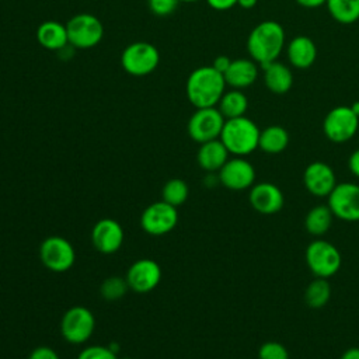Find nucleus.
Segmentation results:
<instances>
[{
  "instance_id": "37",
  "label": "nucleus",
  "mask_w": 359,
  "mask_h": 359,
  "mask_svg": "<svg viewBox=\"0 0 359 359\" xmlns=\"http://www.w3.org/2000/svg\"><path fill=\"white\" fill-rule=\"evenodd\" d=\"M296 3L304 8H318L325 6L327 0H296Z\"/></svg>"
},
{
  "instance_id": "29",
  "label": "nucleus",
  "mask_w": 359,
  "mask_h": 359,
  "mask_svg": "<svg viewBox=\"0 0 359 359\" xmlns=\"http://www.w3.org/2000/svg\"><path fill=\"white\" fill-rule=\"evenodd\" d=\"M129 289V285L126 282V278L119 276H109L102 280L100 286V294L104 300L115 302L122 299Z\"/></svg>"
},
{
  "instance_id": "13",
  "label": "nucleus",
  "mask_w": 359,
  "mask_h": 359,
  "mask_svg": "<svg viewBox=\"0 0 359 359\" xmlns=\"http://www.w3.org/2000/svg\"><path fill=\"white\" fill-rule=\"evenodd\" d=\"M217 172L219 182L231 191L250 189L255 184V168L244 157L229 158Z\"/></svg>"
},
{
  "instance_id": "3",
  "label": "nucleus",
  "mask_w": 359,
  "mask_h": 359,
  "mask_svg": "<svg viewBox=\"0 0 359 359\" xmlns=\"http://www.w3.org/2000/svg\"><path fill=\"white\" fill-rule=\"evenodd\" d=\"M259 133L261 129L258 125L244 115L226 119L219 139L230 154L245 157L258 149Z\"/></svg>"
},
{
  "instance_id": "15",
  "label": "nucleus",
  "mask_w": 359,
  "mask_h": 359,
  "mask_svg": "<svg viewBox=\"0 0 359 359\" xmlns=\"http://www.w3.org/2000/svg\"><path fill=\"white\" fill-rule=\"evenodd\" d=\"M125 233L115 219H100L91 230V243L94 248L101 254H114L123 244Z\"/></svg>"
},
{
  "instance_id": "27",
  "label": "nucleus",
  "mask_w": 359,
  "mask_h": 359,
  "mask_svg": "<svg viewBox=\"0 0 359 359\" xmlns=\"http://www.w3.org/2000/svg\"><path fill=\"white\" fill-rule=\"evenodd\" d=\"M331 299V286L325 278H314L304 290V303L310 309H321Z\"/></svg>"
},
{
  "instance_id": "38",
  "label": "nucleus",
  "mask_w": 359,
  "mask_h": 359,
  "mask_svg": "<svg viewBox=\"0 0 359 359\" xmlns=\"http://www.w3.org/2000/svg\"><path fill=\"white\" fill-rule=\"evenodd\" d=\"M339 359H359V348H349L346 349Z\"/></svg>"
},
{
  "instance_id": "9",
  "label": "nucleus",
  "mask_w": 359,
  "mask_h": 359,
  "mask_svg": "<svg viewBox=\"0 0 359 359\" xmlns=\"http://www.w3.org/2000/svg\"><path fill=\"white\" fill-rule=\"evenodd\" d=\"M224 121L226 119L220 114L217 107L196 108L187 125L188 135L194 142L199 144L219 139Z\"/></svg>"
},
{
  "instance_id": "33",
  "label": "nucleus",
  "mask_w": 359,
  "mask_h": 359,
  "mask_svg": "<svg viewBox=\"0 0 359 359\" xmlns=\"http://www.w3.org/2000/svg\"><path fill=\"white\" fill-rule=\"evenodd\" d=\"M28 359H60L57 352L50 346H36L31 351Z\"/></svg>"
},
{
  "instance_id": "12",
  "label": "nucleus",
  "mask_w": 359,
  "mask_h": 359,
  "mask_svg": "<svg viewBox=\"0 0 359 359\" xmlns=\"http://www.w3.org/2000/svg\"><path fill=\"white\" fill-rule=\"evenodd\" d=\"M327 205L332 215L344 222H359V185L339 182L328 195Z\"/></svg>"
},
{
  "instance_id": "36",
  "label": "nucleus",
  "mask_w": 359,
  "mask_h": 359,
  "mask_svg": "<svg viewBox=\"0 0 359 359\" xmlns=\"http://www.w3.org/2000/svg\"><path fill=\"white\" fill-rule=\"evenodd\" d=\"M348 167L351 170V172L359 178V149H356L355 151H352V154L348 158Z\"/></svg>"
},
{
  "instance_id": "2",
  "label": "nucleus",
  "mask_w": 359,
  "mask_h": 359,
  "mask_svg": "<svg viewBox=\"0 0 359 359\" xmlns=\"http://www.w3.org/2000/svg\"><path fill=\"white\" fill-rule=\"evenodd\" d=\"M224 76L212 65L191 72L185 83V94L195 108L216 107L226 91Z\"/></svg>"
},
{
  "instance_id": "18",
  "label": "nucleus",
  "mask_w": 359,
  "mask_h": 359,
  "mask_svg": "<svg viewBox=\"0 0 359 359\" xmlns=\"http://www.w3.org/2000/svg\"><path fill=\"white\" fill-rule=\"evenodd\" d=\"M286 57L290 67L306 70L311 67L317 59V46L307 35H296L285 46Z\"/></svg>"
},
{
  "instance_id": "11",
  "label": "nucleus",
  "mask_w": 359,
  "mask_h": 359,
  "mask_svg": "<svg viewBox=\"0 0 359 359\" xmlns=\"http://www.w3.org/2000/svg\"><path fill=\"white\" fill-rule=\"evenodd\" d=\"M178 223V210L175 206L158 201L144 208L140 216L142 229L151 236H163L175 229Z\"/></svg>"
},
{
  "instance_id": "22",
  "label": "nucleus",
  "mask_w": 359,
  "mask_h": 359,
  "mask_svg": "<svg viewBox=\"0 0 359 359\" xmlns=\"http://www.w3.org/2000/svg\"><path fill=\"white\" fill-rule=\"evenodd\" d=\"M38 43L48 50H60L69 43L66 25L55 20H48L39 24L36 29Z\"/></svg>"
},
{
  "instance_id": "42",
  "label": "nucleus",
  "mask_w": 359,
  "mask_h": 359,
  "mask_svg": "<svg viewBox=\"0 0 359 359\" xmlns=\"http://www.w3.org/2000/svg\"><path fill=\"white\" fill-rule=\"evenodd\" d=\"M121 359H132V358H121Z\"/></svg>"
},
{
  "instance_id": "40",
  "label": "nucleus",
  "mask_w": 359,
  "mask_h": 359,
  "mask_svg": "<svg viewBox=\"0 0 359 359\" xmlns=\"http://www.w3.org/2000/svg\"><path fill=\"white\" fill-rule=\"evenodd\" d=\"M349 107H351V109L355 112V115H356V116H359V101L352 102Z\"/></svg>"
},
{
  "instance_id": "10",
  "label": "nucleus",
  "mask_w": 359,
  "mask_h": 359,
  "mask_svg": "<svg viewBox=\"0 0 359 359\" xmlns=\"http://www.w3.org/2000/svg\"><path fill=\"white\" fill-rule=\"evenodd\" d=\"M39 258L49 271L66 272L74 265L76 251L67 238L49 236L39 245Z\"/></svg>"
},
{
  "instance_id": "24",
  "label": "nucleus",
  "mask_w": 359,
  "mask_h": 359,
  "mask_svg": "<svg viewBox=\"0 0 359 359\" xmlns=\"http://www.w3.org/2000/svg\"><path fill=\"white\" fill-rule=\"evenodd\" d=\"M332 219L334 215L328 205H316L307 212L304 217V227L309 234L314 237H321L330 230Z\"/></svg>"
},
{
  "instance_id": "31",
  "label": "nucleus",
  "mask_w": 359,
  "mask_h": 359,
  "mask_svg": "<svg viewBox=\"0 0 359 359\" xmlns=\"http://www.w3.org/2000/svg\"><path fill=\"white\" fill-rule=\"evenodd\" d=\"M77 359H118V356L109 345H90L79 353Z\"/></svg>"
},
{
  "instance_id": "34",
  "label": "nucleus",
  "mask_w": 359,
  "mask_h": 359,
  "mask_svg": "<svg viewBox=\"0 0 359 359\" xmlns=\"http://www.w3.org/2000/svg\"><path fill=\"white\" fill-rule=\"evenodd\" d=\"M206 3L216 11H226L237 6V0H206Z\"/></svg>"
},
{
  "instance_id": "4",
  "label": "nucleus",
  "mask_w": 359,
  "mask_h": 359,
  "mask_svg": "<svg viewBox=\"0 0 359 359\" xmlns=\"http://www.w3.org/2000/svg\"><path fill=\"white\" fill-rule=\"evenodd\" d=\"M306 262L314 276L328 279L339 271L342 257L332 243L318 238L307 245Z\"/></svg>"
},
{
  "instance_id": "8",
  "label": "nucleus",
  "mask_w": 359,
  "mask_h": 359,
  "mask_svg": "<svg viewBox=\"0 0 359 359\" xmlns=\"http://www.w3.org/2000/svg\"><path fill=\"white\" fill-rule=\"evenodd\" d=\"M359 129V116L348 105H338L330 109L323 121V132L332 143L351 140Z\"/></svg>"
},
{
  "instance_id": "23",
  "label": "nucleus",
  "mask_w": 359,
  "mask_h": 359,
  "mask_svg": "<svg viewBox=\"0 0 359 359\" xmlns=\"http://www.w3.org/2000/svg\"><path fill=\"white\" fill-rule=\"evenodd\" d=\"M289 144V133L280 125H269L261 129L258 149L266 154H279Z\"/></svg>"
},
{
  "instance_id": "1",
  "label": "nucleus",
  "mask_w": 359,
  "mask_h": 359,
  "mask_svg": "<svg viewBox=\"0 0 359 359\" xmlns=\"http://www.w3.org/2000/svg\"><path fill=\"white\" fill-rule=\"evenodd\" d=\"M286 46V34L280 22L265 20L258 22L248 34L245 48L248 56L259 67L279 59Z\"/></svg>"
},
{
  "instance_id": "28",
  "label": "nucleus",
  "mask_w": 359,
  "mask_h": 359,
  "mask_svg": "<svg viewBox=\"0 0 359 359\" xmlns=\"http://www.w3.org/2000/svg\"><path fill=\"white\" fill-rule=\"evenodd\" d=\"M188 195H189L188 184L181 178L168 180L161 189V201L175 208L182 205L188 199Z\"/></svg>"
},
{
  "instance_id": "26",
  "label": "nucleus",
  "mask_w": 359,
  "mask_h": 359,
  "mask_svg": "<svg viewBox=\"0 0 359 359\" xmlns=\"http://www.w3.org/2000/svg\"><path fill=\"white\" fill-rule=\"evenodd\" d=\"M325 7L334 21L349 25L359 20V0H327Z\"/></svg>"
},
{
  "instance_id": "25",
  "label": "nucleus",
  "mask_w": 359,
  "mask_h": 359,
  "mask_svg": "<svg viewBox=\"0 0 359 359\" xmlns=\"http://www.w3.org/2000/svg\"><path fill=\"white\" fill-rule=\"evenodd\" d=\"M224 119L244 116L248 109V98L241 90H227L216 105Z\"/></svg>"
},
{
  "instance_id": "16",
  "label": "nucleus",
  "mask_w": 359,
  "mask_h": 359,
  "mask_svg": "<svg viewBox=\"0 0 359 359\" xmlns=\"http://www.w3.org/2000/svg\"><path fill=\"white\" fill-rule=\"evenodd\" d=\"M303 184L311 195L328 198L338 182L331 165L324 161H313L304 168Z\"/></svg>"
},
{
  "instance_id": "20",
  "label": "nucleus",
  "mask_w": 359,
  "mask_h": 359,
  "mask_svg": "<svg viewBox=\"0 0 359 359\" xmlns=\"http://www.w3.org/2000/svg\"><path fill=\"white\" fill-rule=\"evenodd\" d=\"M264 73V84L268 91L282 95L286 94L293 86V72L290 65L280 62L279 59L261 67Z\"/></svg>"
},
{
  "instance_id": "41",
  "label": "nucleus",
  "mask_w": 359,
  "mask_h": 359,
  "mask_svg": "<svg viewBox=\"0 0 359 359\" xmlns=\"http://www.w3.org/2000/svg\"><path fill=\"white\" fill-rule=\"evenodd\" d=\"M180 3H195V1H199V0H178Z\"/></svg>"
},
{
  "instance_id": "17",
  "label": "nucleus",
  "mask_w": 359,
  "mask_h": 359,
  "mask_svg": "<svg viewBox=\"0 0 359 359\" xmlns=\"http://www.w3.org/2000/svg\"><path fill=\"white\" fill-rule=\"evenodd\" d=\"M248 201L252 209L262 215H275L282 210L285 196L280 188L272 182H258L250 188Z\"/></svg>"
},
{
  "instance_id": "19",
  "label": "nucleus",
  "mask_w": 359,
  "mask_h": 359,
  "mask_svg": "<svg viewBox=\"0 0 359 359\" xmlns=\"http://www.w3.org/2000/svg\"><path fill=\"white\" fill-rule=\"evenodd\" d=\"M259 73V65L251 57L233 59L229 69L224 72V81L236 90H243L252 86Z\"/></svg>"
},
{
  "instance_id": "30",
  "label": "nucleus",
  "mask_w": 359,
  "mask_h": 359,
  "mask_svg": "<svg viewBox=\"0 0 359 359\" xmlns=\"http://www.w3.org/2000/svg\"><path fill=\"white\" fill-rule=\"evenodd\" d=\"M258 359H289V352L280 342L268 341L259 346Z\"/></svg>"
},
{
  "instance_id": "21",
  "label": "nucleus",
  "mask_w": 359,
  "mask_h": 359,
  "mask_svg": "<svg viewBox=\"0 0 359 359\" xmlns=\"http://www.w3.org/2000/svg\"><path fill=\"white\" fill-rule=\"evenodd\" d=\"M229 154L230 153L223 142L220 139H215L201 143L196 153V161L202 170L208 172H216L229 160Z\"/></svg>"
},
{
  "instance_id": "35",
  "label": "nucleus",
  "mask_w": 359,
  "mask_h": 359,
  "mask_svg": "<svg viewBox=\"0 0 359 359\" xmlns=\"http://www.w3.org/2000/svg\"><path fill=\"white\" fill-rule=\"evenodd\" d=\"M231 60H233V59H230V57L226 56V55H219V56L215 57L212 66H213L217 72H220L222 74H224V72L229 69Z\"/></svg>"
},
{
  "instance_id": "7",
  "label": "nucleus",
  "mask_w": 359,
  "mask_h": 359,
  "mask_svg": "<svg viewBox=\"0 0 359 359\" xmlns=\"http://www.w3.org/2000/svg\"><path fill=\"white\" fill-rule=\"evenodd\" d=\"M95 330V317L84 306H73L60 320V334L69 342L80 345L87 342Z\"/></svg>"
},
{
  "instance_id": "39",
  "label": "nucleus",
  "mask_w": 359,
  "mask_h": 359,
  "mask_svg": "<svg viewBox=\"0 0 359 359\" xmlns=\"http://www.w3.org/2000/svg\"><path fill=\"white\" fill-rule=\"evenodd\" d=\"M258 3V0H237V6H240L244 10H250L252 7H255Z\"/></svg>"
},
{
  "instance_id": "6",
  "label": "nucleus",
  "mask_w": 359,
  "mask_h": 359,
  "mask_svg": "<svg viewBox=\"0 0 359 359\" xmlns=\"http://www.w3.org/2000/svg\"><path fill=\"white\" fill-rule=\"evenodd\" d=\"M69 43L77 49L97 46L104 36L102 22L90 13H79L66 24Z\"/></svg>"
},
{
  "instance_id": "5",
  "label": "nucleus",
  "mask_w": 359,
  "mask_h": 359,
  "mask_svg": "<svg viewBox=\"0 0 359 359\" xmlns=\"http://www.w3.org/2000/svg\"><path fill=\"white\" fill-rule=\"evenodd\" d=\"M160 63V53L158 49L144 41L129 43L122 55H121V65L123 70L136 77L147 76L156 70Z\"/></svg>"
},
{
  "instance_id": "14",
  "label": "nucleus",
  "mask_w": 359,
  "mask_h": 359,
  "mask_svg": "<svg viewBox=\"0 0 359 359\" xmlns=\"http://www.w3.org/2000/svg\"><path fill=\"white\" fill-rule=\"evenodd\" d=\"M126 282L129 289L137 293H147L157 287L161 280V268L160 265L150 258H142L135 261L128 272Z\"/></svg>"
},
{
  "instance_id": "32",
  "label": "nucleus",
  "mask_w": 359,
  "mask_h": 359,
  "mask_svg": "<svg viewBox=\"0 0 359 359\" xmlns=\"http://www.w3.org/2000/svg\"><path fill=\"white\" fill-rule=\"evenodd\" d=\"M178 3H180L178 0H147L150 11L158 17H165L172 14Z\"/></svg>"
}]
</instances>
